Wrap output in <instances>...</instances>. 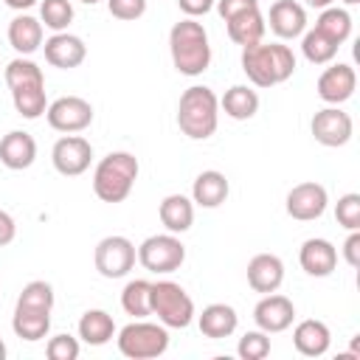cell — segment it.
Instances as JSON below:
<instances>
[{
  "label": "cell",
  "mask_w": 360,
  "mask_h": 360,
  "mask_svg": "<svg viewBox=\"0 0 360 360\" xmlns=\"http://www.w3.org/2000/svg\"><path fill=\"white\" fill-rule=\"evenodd\" d=\"M315 28L323 37H329L335 45H343L352 37V14L346 8L326 6V8H321V17L315 20Z\"/></svg>",
  "instance_id": "f546056e"
},
{
  "label": "cell",
  "mask_w": 360,
  "mask_h": 360,
  "mask_svg": "<svg viewBox=\"0 0 360 360\" xmlns=\"http://www.w3.org/2000/svg\"><path fill=\"white\" fill-rule=\"evenodd\" d=\"M219 124V98L205 84H191L177 101V127L191 141H205L217 132Z\"/></svg>",
  "instance_id": "5b68a950"
},
{
  "label": "cell",
  "mask_w": 360,
  "mask_h": 360,
  "mask_svg": "<svg viewBox=\"0 0 360 360\" xmlns=\"http://www.w3.org/2000/svg\"><path fill=\"white\" fill-rule=\"evenodd\" d=\"M135 259H138V248L127 236H118V233L104 236L93 253L96 270L104 278H124L135 267Z\"/></svg>",
  "instance_id": "30bf717a"
},
{
  "label": "cell",
  "mask_w": 360,
  "mask_h": 360,
  "mask_svg": "<svg viewBox=\"0 0 360 360\" xmlns=\"http://www.w3.org/2000/svg\"><path fill=\"white\" fill-rule=\"evenodd\" d=\"M45 118H48L51 129L73 135V132H82L93 124V104L82 96H62V98L48 104Z\"/></svg>",
  "instance_id": "8fae6325"
},
{
  "label": "cell",
  "mask_w": 360,
  "mask_h": 360,
  "mask_svg": "<svg viewBox=\"0 0 360 360\" xmlns=\"http://www.w3.org/2000/svg\"><path fill=\"white\" fill-rule=\"evenodd\" d=\"M51 309H53V287L42 278L28 281L14 304L11 329L20 340H42L51 329Z\"/></svg>",
  "instance_id": "6da1fadb"
},
{
  "label": "cell",
  "mask_w": 360,
  "mask_h": 360,
  "mask_svg": "<svg viewBox=\"0 0 360 360\" xmlns=\"http://www.w3.org/2000/svg\"><path fill=\"white\" fill-rule=\"evenodd\" d=\"M284 281V262L276 253H256L248 262V284L256 292H276Z\"/></svg>",
  "instance_id": "ffe728a7"
},
{
  "label": "cell",
  "mask_w": 360,
  "mask_h": 360,
  "mask_svg": "<svg viewBox=\"0 0 360 360\" xmlns=\"http://www.w3.org/2000/svg\"><path fill=\"white\" fill-rule=\"evenodd\" d=\"M39 22L45 28H51L53 34L68 31V25L73 22V6H70V0H42L39 3Z\"/></svg>",
  "instance_id": "d6a6232c"
},
{
  "label": "cell",
  "mask_w": 360,
  "mask_h": 360,
  "mask_svg": "<svg viewBox=\"0 0 360 360\" xmlns=\"http://www.w3.org/2000/svg\"><path fill=\"white\" fill-rule=\"evenodd\" d=\"M214 6H217V14H219L222 20H231L233 14H242V11H248V8H256L259 0H217Z\"/></svg>",
  "instance_id": "74e56055"
},
{
  "label": "cell",
  "mask_w": 360,
  "mask_h": 360,
  "mask_svg": "<svg viewBox=\"0 0 360 360\" xmlns=\"http://www.w3.org/2000/svg\"><path fill=\"white\" fill-rule=\"evenodd\" d=\"M138 180V158L132 152H110L93 172V191L101 202H124Z\"/></svg>",
  "instance_id": "8992f818"
},
{
  "label": "cell",
  "mask_w": 360,
  "mask_h": 360,
  "mask_svg": "<svg viewBox=\"0 0 360 360\" xmlns=\"http://www.w3.org/2000/svg\"><path fill=\"white\" fill-rule=\"evenodd\" d=\"M236 354H239L242 360H264V357L270 354V335L262 332V329L245 332V335L239 338Z\"/></svg>",
  "instance_id": "836d02e7"
},
{
  "label": "cell",
  "mask_w": 360,
  "mask_h": 360,
  "mask_svg": "<svg viewBox=\"0 0 360 360\" xmlns=\"http://www.w3.org/2000/svg\"><path fill=\"white\" fill-rule=\"evenodd\" d=\"M335 219H338V225H343L346 231H360V194L349 191V194L338 197Z\"/></svg>",
  "instance_id": "e575fe53"
},
{
  "label": "cell",
  "mask_w": 360,
  "mask_h": 360,
  "mask_svg": "<svg viewBox=\"0 0 360 360\" xmlns=\"http://www.w3.org/2000/svg\"><path fill=\"white\" fill-rule=\"evenodd\" d=\"M118 352L129 360H149V357H160L169 349V332L163 323H149L135 318L132 323H127L118 332Z\"/></svg>",
  "instance_id": "ba28073f"
},
{
  "label": "cell",
  "mask_w": 360,
  "mask_h": 360,
  "mask_svg": "<svg viewBox=\"0 0 360 360\" xmlns=\"http://www.w3.org/2000/svg\"><path fill=\"white\" fill-rule=\"evenodd\" d=\"M298 262H301V270L307 276H315V278H326L335 273L338 267V248L329 242V239H321V236H312L301 245L298 250Z\"/></svg>",
  "instance_id": "ac0fdd59"
},
{
  "label": "cell",
  "mask_w": 360,
  "mask_h": 360,
  "mask_svg": "<svg viewBox=\"0 0 360 360\" xmlns=\"http://www.w3.org/2000/svg\"><path fill=\"white\" fill-rule=\"evenodd\" d=\"M169 53L172 65L183 76H200L211 65V45H208V31L202 22L194 17H186L172 25L169 31Z\"/></svg>",
  "instance_id": "277c9868"
},
{
  "label": "cell",
  "mask_w": 360,
  "mask_h": 360,
  "mask_svg": "<svg viewBox=\"0 0 360 360\" xmlns=\"http://www.w3.org/2000/svg\"><path fill=\"white\" fill-rule=\"evenodd\" d=\"M79 338L87 346H104L115 338V321L104 309H87L79 318Z\"/></svg>",
  "instance_id": "f1b7e54d"
},
{
  "label": "cell",
  "mask_w": 360,
  "mask_h": 360,
  "mask_svg": "<svg viewBox=\"0 0 360 360\" xmlns=\"http://www.w3.org/2000/svg\"><path fill=\"white\" fill-rule=\"evenodd\" d=\"M3 357H6V343L0 340V360H3Z\"/></svg>",
  "instance_id": "ee69618b"
},
{
  "label": "cell",
  "mask_w": 360,
  "mask_h": 360,
  "mask_svg": "<svg viewBox=\"0 0 360 360\" xmlns=\"http://www.w3.org/2000/svg\"><path fill=\"white\" fill-rule=\"evenodd\" d=\"M152 315L166 329H186L194 321V301L177 281H152Z\"/></svg>",
  "instance_id": "52a82bcc"
},
{
  "label": "cell",
  "mask_w": 360,
  "mask_h": 360,
  "mask_svg": "<svg viewBox=\"0 0 360 360\" xmlns=\"http://www.w3.org/2000/svg\"><path fill=\"white\" fill-rule=\"evenodd\" d=\"M6 84L14 101V110L28 118L37 121L39 115H45L48 110V98H45V76L42 68L37 62H31L28 56H17L6 65Z\"/></svg>",
  "instance_id": "3957f363"
},
{
  "label": "cell",
  "mask_w": 360,
  "mask_h": 360,
  "mask_svg": "<svg viewBox=\"0 0 360 360\" xmlns=\"http://www.w3.org/2000/svg\"><path fill=\"white\" fill-rule=\"evenodd\" d=\"M51 163L62 177H79L93 163V146L82 135H62L51 149Z\"/></svg>",
  "instance_id": "4fadbf2b"
},
{
  "label": "cell",
  "mask_w": 360,
  "mask_h": 360,
  "mask_svg": "<svg viewBox=\"0 0 360 360\" xmlns=\"http://www.w3.org/2000/svg\"><path fill=\"white\" fill-rule=\"evenodd\" d=\"M8 45L20 56H31L34 51L42 48V22L31 14H17L8 22Z\"/></svg>",
  "instance_id": "d4e9b609"
},
{
  "label": "cell",
  "mask_w": 360,
  "mask_h": 360,
  "mask_svg": "<svg viewBox=\"0 0 360 360\" xmlns=\"http://www.w3.org/2000/svg\"><path fill=\"white\" fill-rule=\"evenodd\" d=\"M329 205V194L321 183L315 180H307V183H298L287 191V214L298 222H312V219H321L323 211Z\"/></svg>",
  "instance_id": "5bb4252c"
},
{
  "label": "cell",
  "mask_w": 360,
  "mask_h": 360,
  "mask_svg": "<svg viewBox=\"0 0 360 360\" xmlns=\"http://www.w3.org/2000/svg\"><path fill=\"white\" fill-rule=\"evenodd\" d=\"M107 8L115 20H138L146 14V0H107Z\"/></svg>",
  "instance_id": "8d00e7d4"
},
{
  "label": "cell",
  "mask_w": 360,
  "mask_h": 360,
  "mask_svg": "<svg viewBox=\"0 0 360 360\" xmlns=\"http://www.w3.org/2000/svg\"><path fill=\"white\" fill-rule=\"evenodd\" d=\"M219 110L233 121H248L259 112V93L248 84H233L219 98Z\"/></svg>",
  "instance_id": "83f0119b"
},
{
  "label": "cell",
  "mask_w": 360,
  "mask_h": 360,
  "mask_svg": "<svg viewBox=\"0 0 360 360\" xmlns=\"http://www.w3.org/2000/svg\"><path fill=\"white\" fill-rule=\"evenodd\" d=\"M309 132H312V138H315L321 146L335 149V146H346V143L352 141L354 121H352V115H349L346 110L329 104V107H323V110H318V112L312 115Z\"/></svg>",
  "instance_id": "7c38bea8"
},
{
  "label": "cell",
  "mask_w": 360,
  "mask_h": 360,
  "mask_svg": "<svg viewBox=\"0 0 360 360\" xmlns=\"http://www.w3.org/2000/svg\"><path fill=\"white\" fill-rule=\"evenodd\" d=\"M37 160V141L22 129H11L0 141V163L11 172H22Z\"/></svg>",
  "instance_id": "44dd1931"
},
{
  "label": "cell",
  "mask_w": 360,
  "mask_h": 360,
  "mask_svg": "<svg viewBox=\"0 0 360 360\" xmlns=\"http://www.w3.org/2000/svg\"><path fill=\"white\" fill-rule=\"evenodd\" d=\"M228 177L217 169H205L194 177V186H191V202L200 205V208H219L225 200H228Z\"/></svg>",
  "instance_id": "7402d4cb"
},
{
  "label": "cell",
  "mask_w": 360,
  "mask_h": 360,
  "mask_svg": "<svg viewBox=\"0 0 360 360\" xmlns=\"http://www.w3.org/2000/svg\"><path fill=\"white\" fill-rule=\"evenodd\" d=\"M292 343H295L298 354H304V357H321V354L329 352L332 332H329V326L323 321L307 318V321H301L292 329Z\"/></svg>",
  "instance_id": "603a6c76"
},
{
  "label": "cell",
  "mask_w": 360,
  "mask_h": 360,
  "mask_svg": "<svg viewBox=\"0 0 360 360\" xmlns=\"http://www.w3.org/2000/svg\"><path fill=\"white\" fill-rule=\"evenodd\" d=\"M253 321L262 332L267 335H276V332H284L292 326L295 321V307L287 295H278V292H267L256 307H253Z\"/></svg>",
  "instance_id": "2e32d148"
},
{
  "label": "cell",
  "mask_w": 360,
  "mask_h": 360,
  "mask_svg": "<svg viewBox=\"0 0 360 360\" xmlns=\"http://www.w3.org/2000/svg\"><path fill=\"white\" fill-rule=\"evenodd\" d=\"M197 323H200V332H202L205 338L222 340V338H231V335L236 332L239 315H236V309H233L231 304H208V307L200 312Z\"/></svg>",
  "instance_id": "cb8c5ba5"
},
{
  "label": "cell",
  "mask_w": 360,
  "mask_h": 360,
  "mask_svg": "<svg viewBox=\"0 0 360 360\" xmlns=\"http://www.w3.org/2000/svg\"><path fill=\"white\" fill-rule=\"evenodd\" d=\"M354 87H357V73L352 65L346 62H338V65H329L321 76H318V96L326 101V104H335L340 107L343 101H349L354 96Z\"/></svg>",
  "instance_id": "9a60e30c"
},
{
  "label": "cell",
  "mask_w": 360,
  "mask_h": 360,
  "mask_svg": "<svg viewBox=\"0 0 360 360\" xmlns=\"http://www.w3.org/2000/svg\"><path fill=\"white\" fill-rule=\"evenodd\" d=\"M343 3H346V6H354V3H360V0H343Z\"/></svg>",
  "instance_id": "bcb514c9"
},
{
  "label": "cell",
  "mask_w": 360,
  "mask_h": 360,
  "mask_svg": "<svg viewBox=\"0 0 360 360\" xmlns=\"http://www.w3.org/2000/svg\"><path fill=\"white\" fill-rule=\"evenodd\" d=\"M270 31L281 39H295L307 31V8L295 0H276L267 11Z\"/></svg>",
  "instance_id": "d6986e66"
},
{
  "label": "cell",
  "mask_w": 360,
  "mask_h": 360,
  "mask_svg": "<svg viewBox=\"0 0 360 360\" xmlns=\"http://www.w3.org/2000/svg\"><path fill=\"white\" fill-rule=\"evenodd\" d=\"M79 352H82V346H79V340L70 338V335H53V338L48 340V346H45L48 360H76Z\"/></svg>",
  "instance_id": "d590c367"
},
{
  "label": "cell",
  "mask_w": 360,
  "mask_h": 360,
  "mask_svg": "<svg viewBox=\"0 0 360 360\" xmlns=\"http://www.w3.org/2000/svg\"><path fill=\"white\" fill-rule=\"evenodd\" d=\"M82 3H87V6H96V3H101V0H82Z\"/></svg>",
  "instance_id": "f6af8a7d"
},
{
  "label": "cell",
  "mask_w": 360,
  "mask_h": 360,
  "mask_svg": "<svg viewBox=\"0 0 360 360\" xmlns=\"http://www.w3.org/2000/svg\"><path fill=\"white\" fill-rule=\"evenodd\" d=\"M14 236H17V222H14V217H11L8 211H0V248H3V245H11Z\"/></svg>",
  "instance_id": "60d3db41"
},
{
  "label": "cell",
  "mask_w": 360,
  "mask_h": 360,
  "mask_svg": "<svg viewBox=\"0 0 360 360\" xmlns=\"http://www.w3.org/2000/svg\"><path fill=\"white\" fill-rule=\"evenodd\" d=\"M121 307L132 318H146L152 315V281L146 278H132L121 290Z\"/></svg>",
  "instance_id": "4dcf8cb0"
},
{
  "label": "cell",
  "mask_w": 360,
  "mask_h": 360,
  "mask_svg": "<svg viewBox=\"0 0 360 360\" xmlns=\"http://www.w3.org/2000/svg\"><path fill=\"white\" fill-rule=\"evenodd\" d=\"M309 8H326V6H332L335 0H304Z\"/></svg>",
  "instance_id": "7bdbcfd3"
},
{
  "label": "cell",
  "mask_w": 360,
  "mask_h": 360,
  "mask_svg": "<svg viewBox=\"0 0 360 360\" xmlns=\"http://www.w3.org/2000/svg\"><path fill=\"white\" fill-rule=\"evenodd\" d=\"M158 217L169 233H186L194 222V202L186 194H166L160 200Z\"/></svg>",
  "instance_id": "4316f807"
},
{
  "label": "cell",
  "mask_w": 360,
  "mask_h": 360,
  "mask_svg": "<svg viewBox=\"0 0 360 360\" xmlns=\"http://www.w3.org/2000/svg\"><path fill=\"white\" fill-rule=\"evenodd\" d=\"M214 3H217V0H177L180 11H183L186 17H202V14H208V11L214 8Z\"/></svg>",
  "instance_id": "ab89813d"
},
{
  "label": "cell",
  "mask_w": 360,
  "mask_h": 360,
  "mask_svg": "<svg viewBox=\"0 0 360 360\" xmlns=\"http://www.w3.org/2000/svg\"><path fill=\"white\" fill-rule=\"evenodd\" d=\"M242 70L256 87H276L295 73V53L281 42H256L242 48Z\"/></svg>",
  "instance_id": "7a4b0ae2"
},
{
  "label": "cell",
  "mask_w": 360,
  "mask_h": 360,
  "mask_svg": "<svg viewBox=\"0 0 360 360\" xmlns=\"http://www.w3.org/2000/svg\"><path fill=\"white\" fill-rule=\"evenodd\" d=\"M42 51H45V62L53 65V68H59V70H73L87 56L84 39L76 37V34H68V31H59L51 39H45Z\"/></svg>",
  "instance_id": "e0dca14e"
},
{
  "label": "cell",
  "mask_w": 360,
  "mask_h": 360,
  "mask_svg": "<svg viewBox=\"0 0 360 360\" xmlns=\"http://www.w3.org/2000/svg\"><path fill=\"white\" fill-rule=\"evenodd\" d=\"M8 8H14V11H25V8H31L37 0H3Z\"/></svg>",
  "instance_id": "b9f144b4"
},
{
  "label": "cell",
  "mask_w": 360,
  "mask_h": 360,
  "mask_svg": "<svg viewBox=\"0 0 360 360\" xmlns=\"http://www.w3.org/2000/svg\"><path fill=\"white\" fill-rule=\"evenodd\" d=\"M343 259L349 267H360V231H349L343 242Z\"/></svg>",
  "instance_id": "f35d334b"
},
{
  "label": "cell",
  "mask_w": 360,
  "mask_h": 360,
  "mask_svg": "<svg viewBox=\"0 0 360 360\" xmlns=\"http://www.w3.org/2000/svg\"><path fill=\"white\" fill-rule=\"evenodd\" d=\"M225 25H228L231 42H236V45H242V48L262 42L264 28H267L264 14L259 11V6H256V8H248V11H242V14H233L231 20H225Z\"/></svg>",
  "instance_id": "484cf974"
},
{
  "label": "cell",
  "mask_w": 360,
  "mask_h": 360,
  "mask_svg": "<svg viewBox=\"0 0 360 360\" xmlns=\"http://www.w3.org/2000/svg\"><path fill=\"white\" fill-rule=\"evenodd\" d=\"M138 262L149 273H174L186 262V245L177 233H155L138 245Z\"/></svg>",
  "instance_id": "9c48e42d"
},
{
  "label": "cell",
  "mask_w": 360,
  "mask_h": 360,
  "mask_svg": "<svg viewBox=\"0 0 360 360\" xmlns=\"http://www.w3.org/2000/svg\"><path fill=\"white\" fill-rule=\"evenodd\" d=\"M338 48H340V45H335V42H332L329 37H323L318 28L301 34V53H304V59L312 62V65H329V62L335 59Z\"/></svg>",
  "instance_id": "1f68e13d"
}]
</instances>
